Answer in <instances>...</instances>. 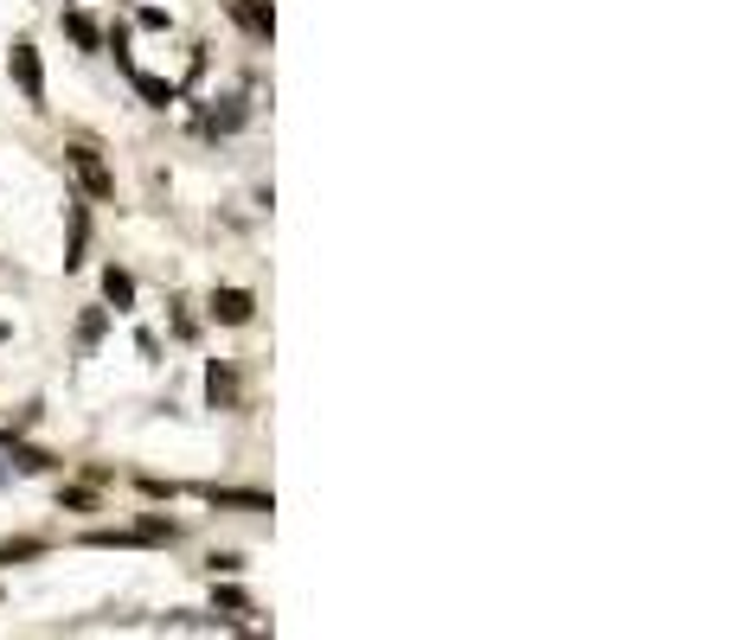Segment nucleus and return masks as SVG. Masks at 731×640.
Returning <instances> with one entry per match:
<instances>
[{"label":"nucleus","mask_w":731,"mask_h":640,"mask_svg":"<svg viewBox=\"0 0 731 640\" xmlns=\"http://www.w3.org/2000/svg\"><path fill=\"white\" fill-rule=\"evenodd\" d=\"M13 77H20L27 102H46V77H39V58H32V46H13Z\"/></svg>","instance_id":"nucleus-1"},{"label":"nucleus","mask_w":731,"mask_h":640,"mask_svg":"<svg viewBox=\"0 0 731 640\" xmlns=\"http://www.w3.org/2000/svg\"><path fill=\"white\" fill-rule=\"evenodd\" d=\"M71 167H78V179L90 186V193H97V199L109 193V174L97 167V154H90V148H71Z\"/></svg>","instance_id":"nucleus-2"},{"label":"nucleus","mask_w":731,"mask_h":640,"mask_svg":"<svg viewBox=\"0 0 731 640\" xmlns=\"http://www.w3.org/2000/svg\"><path fill=\"white\" fill-rule=\"evenodd\" d=\"M212 314H218V321H251V295H237V288H225V295H212Z\"/></svg>","instance_id":"nucleus-3"},{"label":"nucleus","mask_w":731,"mask_h":640,"mask_svg":"<svg viewBox=\"0 0 731 640\" xmlns=\"http://www.w3.org/2000/svg\"><path fill=\"white\" fill-rule=\"evenodd\" d=\"M104 288H109V302H116V307H129V302H135V282L123 276V269H109V276H104Z\"/></svg>","instance_id":"nucleus-4"},{"label":"nucleus","mask_w":731,"mask_h":640,"mask_svg":"<svg viewBox=\"0 0 731 640\" xmlns=\"http://www.w3.org/2000/svg\"><path fill=\"white\" fill-rule=\"evenodd\" d=\"M135 90H142L148 102H160V109L174 102V83H160V77H135Z\"/></svg>","instance_id":"nucleus-5"},{"label":"nucleus","mask_w":731,"mask_h":640,"mask_svg":"<svg viewBox=\"0 0 731 640\" xmlns=\"http://www.w3.org/2000/svg\"><path fill=\"white\" fill-rule=\"evenodd\" d=\"M65 26H71V39H78V46H97V26L84 20V13H71V20H65Z\"/></svg>","instance_id":"nucleus-6"}]
</instances>
